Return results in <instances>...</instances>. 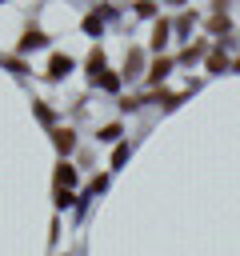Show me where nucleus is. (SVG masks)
<instances>
[{"instance_id": "obj_5", "label": "nucleus", "mask_w": 240, "mask_h": 256, "mask_svg": "<svg viewBox=\"0 0 240 256\" xmlns=\"http://www.w3.org/2000/svg\"><path fill=\"white\" fill-rule=\"evenodd\" d=\"M164 36H168V24H164V20H160V24H156V32H152V44H156V48H160V44H164Z\"/></svg>"}, {"instance_id": "obj_4", "label": "nucleus", "mask_w": 240, "mask_h": 256, "mask_svg": "<svg viewBox=\"0 0 240 256\" xmlns=\"http://www.w3.org/2000/svg\"><path fill=\"white\" fill-rule=\"evenodd\" d=\"M40 44H44V36H40V32H28V36L20 40V48H40Z\"/></svg>"}, {"instance_id": "obj_6", "label": "nucleus", "mask_w": 240, "mask_h": 256, "mask_svg": "<svg viewBox=\"0 0 240 256\" xmlns=\"http://www.w3.org/2000/svg\"><path fill=\"white\" fill-rule=\"evenodd\" d=\"M136 68H140V52H128V64H124V72H128V76H136Z\"/></svg>"}, {"instance_id": "obj_1", "label": "nucleus", "mask_w": 240, "mask_h": 256, "mask_svg": "<svg viewBox=\"0 0 240 256\" xmlns=\"http://www.w3.org/2000/svg\"><path fill=\"white\" fill-rule=\"evenodd\" d=\"M72 184H76V172H72L68 164H60V168H56V188H60V192H68Z\"/></svg>"}, {"instance_id": "obj_2", "label": "nucleus", "mask_w": 240, "mask_h": 256, "mask_svg": "<svg viewBox=\"0 0 240 256\" xmlns=\"http://www.w3.org/2000/svg\"><path fill=\"white\" fill-rule=\"evenodd\" d=\"M52 140H56V148H60V152H72V144H76V136H72L68 128H56V132H52Z\"/></svg>"}, {"instance_id": "obj_7", "label": "nucleus", "mask_w": 240, "mask_h": 256, "mask_svg": "<svg viewBox=\"0 0 240 256\" xmlns=\"http://www.w3.org/2000/svg\"><path fill=\"white\" fill-rule=\"evenodd\" d=\"M100 64H104V56H100V48H96V52H92V56H88V68H92V76H96V72H100Z\"/></svg>"}, {"instance_id": "obj_3", "label": "nucleus", "mask_w": 240, "mask_h": 256, "mask_svg": "<svg viewBox=\"0 0 240 256\" xmlns=\"http://www.w3.org/2000/svg\"><path fill=\"white\" fill-rule=\"evenodd\" d=\"M68 68H72V60H68V56H60V52H56V56H52V64H48V76H64V72H68Z\"/></svg>"}, {"instance_id": "obj_10", "label": "nucleus", "mask_w": 240, "mask_h": 256, "mask_svg": "<svg viewBox=\"0 0 240 256\" xmlns=\"http://www.w3.org/2000/svg\"><path fill=\"white\" fill-rule=\"evenodd\" d=\"M116 136H120V128H116V124H108V128L100 132V140H116Z\"/></svg>"}, {"instance_id": "obj_8", "label": "nucleus", "mask_w": 240, "mask_h": 256, "mask_svg": "<svg viewBox=\"0 0 240 256\" xmlns=\"http://www.w3.org/2000/svg\"><path fill=\"white\" fill-rule=\"evenodd\" d=\"M164 72H168V60H156V64H152V72H148V76H152V80H160V76H164Z\"/></svg>"}, {"instance_id": "obj_9", "label": "nucleus", "mask_w": 240, "mask_h": 256, "mask_svg": "<svg viewBox=\"0 0 240 256\" xmlns=\"http://www.w3.org/2000/svg\"><path fill=\"white\" fill-rule=\"evenodd\" d=\"M208 68H212V72H220V68H224V56H220V52H212V56H208Z\"/></svg>"}, {"instance_id": "obj_11", "label": "nucleus", "mask_w": 240, "mask_h": 256, "mask_svg": "<svg viewBox=\"0 0 240 256\" xmlns=\"http://www.w3.org/2000/svg\"><path fill=\"white\" fill-rule=\"evenodd\" d=\"M236 68H240V60H236Z\"/></svg>"}]
</instances>
